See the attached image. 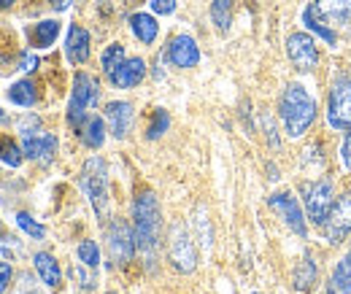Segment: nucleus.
Here are the masks:
<instances>
[{
    "label": "nucleus",
    "mask_w": 351,
    "mask_h": 294,
    "mask_svg": "<svg viewBox=\"0 0 351 294\" xmlns=\"http://www.w3.org/2000/svg\"><path fill=\"white\" fill-rule=\"evenodd\" d=\"M73 275H76V278H82V286H84V289H92V278H89L82 267H79V270H73Z\"/></svg>",
    "instance_id": "nucleus-37"
},
{
    "label": "nucleus",
    "mask_w": 351,
    "mask_h": 294,
    "mask_svg": "<svg viewBox=\"0 0 351 294\" xmlns=\"http://www.w3.org/2000/svg\"><path fill=\"white\" fill-rule=\"evenodd\" d=\"M79 138H82V143L89 146V149H100L103 140H106V122L100 117L84 119V125L79 127Z\"/></svg>",
    "instance_id": "nucleus-22"
},
{
    "label": "nucleus",
    "mask_w": 351,
    "mask_h": 294,
    "mask_svg": "<svg viewBox=\"0 0 351 294\" xmlns=\"http://www.w3.org/2000/svg\"><path fill=\"white\" fill-rule=\"evenodd\" d=\"M106 119H108L114 138H128V132L132 130L135 111H132V106L128 100H114V103L106 106Z\"/></svg>",
    "instance_id": "nucleus-14"
},
{
    "label": "nucleus",
    "mask_w": 351,
    "mask_h": 294,
    "mask_svg": "<svg viewBox=\"0 0 351 294\" xmlns=\"http://www.w3.org/2000/svg\"><path fill=\"white\" fill-rule=\"evenodd\" d=\"M30 294H41V292H30Z\"/></svg>",
    "instance_id": "nucleus-41"
},
{
    "label": "nucleus",
    "mask_w": 351,
    "mask_h": 294,
    "mask_svg": "<svg viewBox=\"0 0 351 294\" xmlns=\"http://www.w3.org/2000/svg\"><path fill=\"white\" fill-rule=\"evenodd\" d=\"M33 262H36V270H38L41 281H44L49 289H57V286H60V281H62V273H60L57 259H54L51 254L38 252L36 256H33Z\"/></svg>",
    "instance_id": "nucleus-20"
},
{
    "label": "nucleus",
    "mask_w": 351,
    "mask_h": 294,
    "mask_svg": "<svg viewBox=\"0 0 351 294\" xmlns=\"http://www.w3.org/2000/svg\"><path fill=\"white\" fill-rule=\"evenodd\" d=\"M267 206L273 213H278L281 216V221L295 232V235H300V238H308V219L303 208H300V203L289 195V192H276V195H270V200H267Z\"/></svg>",
    "instance_id": "nucleus-9"
},
{
    "label": "nucleus",
    "mask_w": 351,
    "mask_h": 294,
    "mask_svg": "<svg viewBox=\"0 0 351 294\" xmlns=\"http://www.w3.org/2000/svg\"><path fill=\"white\" fill-rule=\"evenodd\" d=\"M300 197H303V208H306L308 221L324 227L330 210L335 206V184L330 178L303 181L300 184Z\"/></svg>",
    "instance_id": "nucleus-3"
},
{
    "label": "nucleus",
    "mask_w": 351,
    "mask_h": 294,
    "mask_svg": "<svg viewBox=\"0 0 351 294\" xmlns=\"http://www.w3.org/2000/svg\"><path fill=\"white\" fill-rule=\"evenodd\" d=\"M11 275H14L11 265H8V262H0V294L8 289V284H11Z\"/></svg>",
    "instance_id": "nucleus-35"
},
{
    "label": "nucleus",
    "mask_w": 351,
    "mask_h": 294,
    "mask_svg": "<svg viewBox=\"0 0 351 294\" xmlns=\"http://www.w3.org/2000/svg\"><path fill=\"white\" fill-rule=\"evenodd\" d=\"M303 14L313 16L330 30L351 27V0H313Z\"/></svg>",
    "instance_id": "nucleus-7"
},
{
    "label": "nucleus",
    "mask_w": 351,
    "mask_h": 294,
    "mask_svg": "<svg viewBox=\"0 0 351 294\" xmlns=\"http://www.w3.org/2000/svg\"><path fill=\"white\" fill-rule=\"evenodd\" d=\"M22 157H25V151H22L14 140L0 138V160H3L8 168H19V165H22Z\"/></svg>",
    "instance_id": "nucleus-27"
},
{
    "label": "nucleus",
    "mask_w": 351,
    "mask_h": 294,
    "mask_svg": "<svg viewBox=\"0 0 351 294\" xmlns=\"http://www.w3.org/2000/svg\"><path fill=\"white\" fill-rule=\"evenodd\" d=\"M303 22L308 25V30H313V33H316L322 41H327L330 46H335V43H338V33H335V30H330V27H324V25H322V22H316L313 16L303 14Z\"/></svg>",
    "instance_id": "nucleus-31"
},
{
    "label": "nucleus",
    "mask_w": 351,
    "mask_h": 294,
    "mask_svg": "<svg viewBox=\"0 0 351 294\" xmlns=\"http://www.w3.org/2000/svg\"><path fill=\"white\" fill-rule=\"evenodd\" d=\"M152 11L160 16H168L176 11V0H152Z\"/></svg>",
    "instance_id": "nucleus-32"
},
{
    "label": "nucleus",
    "mask_w": 351,
    "mask_h": 294,
    "mask_svg": "<svg viewBox=\"0 0 351 294\" xmlns=\"http://www.w3.org/2000/svg\"><path fill=\"white\" fill-rule=\"evenodd\" d=\"M76 254H79V262H82L84 267H92V270H95V267L100 265V249H97L95 241H82Z\"/></svg>",
    "instance_id": "nucleus-29"
},
{
    "label": "nucleus",
    "mask_w": 351,
    "mask_h": 294,
    "mask_svg": "<svg viewBox=\"0 0 351 294\" xmlns=\"http://www.w3.org/2000/svg\"><path fill=\"white\" fill-rule=\"evenodd\" d=\"M0 122H5V114H3V108H0Z\"/></svg>",
    "instance_id": "nucleus-40"
},
{
    "label": "nucleus",
    "mask_w": 351,
    "mask_h": 294,
    "mask_svg": "<svg viewBox=\"0 0 351 294\" xmlns=\"http://www.w3.org/2000/svg\"><path fill=\"white\" fill-rule=\"evenodd\" d=\"M327 122L332 130H351V73H341L327 97Z\"/></svg>",
    "instance_id": "nucleus-5"
},
{
    "label": "nucleus",
    "mask_w": 351,
    "mask_h": 294,
    "mask_svg": "<svg viewBox=\"0 0 351 294\" xmlns=\"http://www.w3.org/2000/svg\"><path fill=\"white\" fill-rule=\"evenodd\" d=\"M125 60H128V57H125V46H122V43H111V46L103 51V57H100L103 73H106V76H111V73H114Z\"/></svg>",
    "instance_id": "nucleus-26"
},
{
    "label": "nucleus",
    "mask_w": 351,
    "mask_h": 294,
    "mask_svg": "<svg viewBox=\"0 0 351 294\" xmlns=\"http://www.w3.org/2000/svg\"><path fill=\"white\" fill-rule=\"evenodd\" d=\"M330 294H351V252L332 267Z\"/></svg>",
    "instance_id": "nucleus-21"
},
{
    "label": "nucleus",
    "mask_w": 351,
    "mask_h": 294,
    "mask_svg": "<svg viewBox=\"0 0 351 294\" xmlns=\"http://www.w3.org/2000/svg\"><path fill=\"white\" fill-rule=\"evenodd\" d=\"M130 27H132V36L138 38L141 43H154L157 38V33H160V25H157V19L152 16V14H143V11H138V14H132L130 16Z\"/></svg>",
    "instance_id": "nucleus-18"
},
{
    "label": "nucleus",
    "mask_w": 351,
    "mask_h": 294,
    "mask_svg": "<svg viewBox=\"0 0 351 294\" xmlns=\"http://www.w3.org/2000/svg\"><path fill=\"white\" fill-rule=\"evenodd\" d=\"M341 162L346 170H351V130H346V138H343V146H341Z\"/></svg>",
    "instance_id": "nucleus-34"
},
{
    "label": "nucleus",
    "mask_w": 351,
    "mask_h": 294,
    "mask_svg": "<svg viewBox=\"0 0 351 294\" xmlns=\"http://www.w3.org/2000/svg\"><path fill=\"white\" fill-rule=\"evenodd\" d=\"M22 151L25 157L30 160H38V162H49L57 151V138L51 132L46 135H25V143H22Z\"/></svg>",
    "instance_id": "nucleus-16"
},
{
    "label": "nucleus",
    "mask_w": 351,
    "mask_h": 294,
    "mask_svg": "<svg viewBox=\"0 0 351 294\" xmlns=\"http://www.w3.org/2000/svg\"><path fill=\"white\" fill-rule=\"evenodd\" d=\"M351 232V192L338 197L335 206L330 210L327 221H324V241L338 246L346 241V235Z\"/></svg>",
    "instance_id": "nucleus-10"
},
{
    "label": "nucleus",
    "mask_w": 351,
    "mask_h": 294,
    "mask_svg": "<svg viewBox=\"0 0 351 294\" xmlns=\"http://www.w3.org/2000/svg\"><path fill=\"white\" fill-rule=\"evenodd\" d=\"M16 224L30 235V238H36V241H41L46 235V230H44V224H38L30 213H16Z\"/></svg>",
    "instance_id": "nucleus-30"
},
{
    "label": "nucleus",
    "mask_w": 351,
    "mask_h": 294,
    "mask_svg": "<svg viewBox=\"0 0 351 294\" xmlns=\"http://www.w3.org/2000/svg\"><path fill=\"white\" fill-rule=\"evenodd\" d=\"M165 57L176 68H195L200 62V49H197L192 36H176L173 41L168 43Z\"/></svg>",
    "instance_id": "nucleus-13"
},
{
    "label": "nucleus",
    "mask_w": 351,
    "mask_h": 294,
    "mask_svg": "<svg viewBox=\"0 0 351 294\" xmlns=\"http://www.w3.org/2000/svg\"><path fill=\"white\" fill-rule=\"evenodd\" d=\"M168 127H171V117H168V111H165V108H154L152 122H149V130H146V138H149V140H157Z\"/></svg>",
    "instance_id": "nucleus-28"
},
{
    "label": "nucleus",
    "mask_w": 351,
    "mask_h": 294,
    "mask_svg": "<svg viewBox=\"0 0 351 294\" xmlns=\"http://www.w3.org/2000/svg\"><path fill=\"white\" fill-rule=\"evenodd\" d=\"M36 68H38V57L25 51V54H22V65H19V71H25V73H33Z\"/></svg>",
    "instance_id": "nucleus-36"
},
{
    "label": "nucleus",
    "mask_w": 351,
    "mask_h": 294,
    "mask_svg": "<svg viewBox=\"0 0 351 294\" xmlns=\"http://www.w3.org/2000/svg\"><path fill=\"white\" fill-rule=\"evenodd\" d=\"M316 278H319V267H316L313 256L306 254V256L298 262L295 273H292V286H295L298 292H308V289L316 284Z\"/></svg>",
    "instance_id": "nucleus-19"
},
{
    "label": "nucleus",
    "mask_w": 351,
    "mask_h": 294,
    "mask_svg": "<svg viewBox=\"0 0 351 294\" xmlns=\"http://www.w3.org/2000/svg\"><path fill=\"white\" fill-rule=\"evenodd\" d=\"M108 252H111L114 265H128V262H132L135 238H132L130 227L125 221H114L108 227Z\"/></svg>",
    "instance_id": "nucleus-12"
},
{
    "label": "nucleus",
    "mask_w": 351,
    "mask_h": 294,
    "mask_svg": "<svg viewBox=\"0 0 351 294\" xmlns=\"http://www.w3.org/2000/svg\"><path fill=\"white\" fill-rule=\"evenodd\" d=\"M100 97V86L97 82L89 76V73H76L73 79V95H71V103H68V125L73 130L84 125V117H87V108L95 106Z\"/></svg>",
    "instance_id": "nucleus-6"
},
{
    "label": "nucleus",
    "mask_w": 351,
    "mask_h": 294,
    "mask_svg": "<svg viewBox=\"0 0 351 294\" xmlns=\"http://www.w3.org/2000/svg\"><path fill=\"white\" fill-rule=\"evenodd\" d=\"M106 294H117V292H106Z\"/></svg>",
    "instance_id": "nucleus-42"
},
{
    "label": "nucleus",
    "mask_w": 351,
    "mask_h": 294,
    "mask_svg": "<svg viewBox=\"0 0 351 294\" xmlns=\"http://www.w3.org/2000/svg\"><path fill=\"white\" fill-rule=\"evenodd\" d=\"M82 189L92 203V208L97 213V219L106 216L108 210V170L100 157H89L82 170Z\"/></svg>",
    "instance_id": "nucleus-4"
},
{
    "label": "nucleus",
    "mask_w": 351,
    "mask_h": 294,
    "mask_svg": "<svg viewBox=\"0 0 351 294\" xmlns=\"http://www.w3.org/2000/svg\"><path fill=\"white\" fill-rule=\"evenodd\" d=\"M16 127H19V132H25V135H33V132L41 127V119H38V117H22Z\"/></svg>",
    "instance_id": "nucleus-33"
},
{
    "label": "nucleus",
    "mask_w": 351,
    "mask_h": 294,
    "mask_svg": "<svg viewBox=\"0 0 351 294\" xmlns=\"http://www.w3.org/2000/svg\"><path fill=\"white\" fill-rule=\"evenodd\" d=\"M57 36H60V22H54V19H46V22H38L33 30H30V38L36 46H51V43L57 41Z\"/></svg>",
    "instance_id": "nucleus-24"
},
{
    "label": "nucleus",
    "mask_w": 351,
    "mask_h": 294,
    "mask_svg": "<svg viewBox=\"0 0 351 294\" xmlns=\"http://www.w3.org/2000/svg\"><path fill=\"white\" fill-rule=\"evenodd\" d=\"M287 57L300 73H311L319 65V43L308 33H292L287 38Z\"/></svg>",
    "instance_id": "nucleus-8"
},
{
    "label": "nucleus",
    "mask_w": 351,
    "mask_h": 294,
    "mask_svg": "<svg viewBox=\"0 0 351 294\" xmlns=\"http://www.w3.org/2000/svg\"><path fill=\"white\" fill-rule=\"evenodd\" d=\"M168 254H171V262L178 273H192L195 265H197V252H195V243L192 238L186 235V230L181 224H176L171 230V246H168Z\"/></svg>",
    "instance_id": "nucleus-11"
},
{
    "label": "nucleus",
    "mask_w": 351,
    "mask_h": 294,
    "mask_svg": "<svg viewBox=\"0 0 351 294\" xmlns=\"http://www.w3.org/2000/svg\"><path fill=\"white\" fill-rule=\"evenodd\" d=\"M65 57L73 65H82L89 60V33L79 25H71L68 30V41H65Z\"/></svg>",
    "instance_id": "nucleus-17"
},
{
    "label": "nucleus",
    "mask_w": 351,
    "mask_h": 294,
    "mask_svg": "<svg viewBox=\"0 0 351 294\" xmlns=\"http://www.w3.org/2000/svg\"><path fill=\"white\" fill-rule=\"evenodd\" d=\"M211 19L219 33H227L232 25V0H214L211 3Z\"/></svg>",
    "instance_id": "nucleus-25"
},
{
    "label": "nucleus",
    "mask_w": 351,
    "mask_h": 294,
    "mask_svg": "<svg viewBox=\"0 0 351 294\" xmlns=\"http://www.w3.org/2000/svg\"><path fill=\"white\" fill-rule=\"evenodd\" d=\"M160 232H162L160 203L154 192L146 189L135 197V206H132V238H135V249L149 259V265L154 262V254L160 246Z\"/></svg>",
    "instance_id": "nucleus-1"
},
{
    "label": "nucleus",
    "mask_w": 351,
    "mask_h": 294,
    "mask_svg": "<svg viewBox=\"0 0 351 294\" xmlns=\"http://www.w3.org/2000/svg\"><path fill=\"white\" fill-rule=\"evenodd\" d=\"M68 5H71V0H57V3H54V8H57V11H65Z\"/></svg>",
    "instance_id": "nucleus-38"
},
{
    "label": "nucleus",
    "mask_w": 351,
    "mask_h": 294,
    "mask_svg": "<svg viewBox=\"0 0 351 294\" xmlns=\"http://www.w3.org/2000/svg\"><path fill=\"white\" fill-rule=\"evenodd\" d=\"M16 0H0V8H11Z\"/></svg>",
    "instance_id": "nucleus-39"
},
{
    "label": "nucleus",
    "mask_w": 351,
    "mask_h": 294,
    "mask_svg": "<svg viewBox=\"0 0 351 294\" xmlns=\"http://www.w3.org/2000/svg\"><path fill=\"white\" fill-rule=\"evenodd\" d=\"M143 76H146V62L141 57H130L108 79H111V84L119 86V89H132V86H138L143 82Z\"/></svg>",
    "instance_id": "nucleus-15"
},
{
    "label": "nucleus",
    "mask_w": 351,
    "mask_h": 294,
    "mask_svg": "<svg viewBox=\"0 0 351 294\" xmlns=\"http://www.w3.org/2000/svg\"><path fill=\"white\" fill-rule=\"evenodd\" d=\"M8 100L11 103H16V106H22V108H30V106H36V100H38V92H36V84L33 82H16V84L8 89Z\"/></svg>",
    "instance_id": "nucleus-23"
},
{
    "label": "nucleus",
    "mask_w": 351,
    "mask_h": 294,
    "mask_svg": "<svg viewBox=\"0 0 351 294\" xmlns=\"http://www.w3.org/2000/svg\"><path fill=\"white\" fill-rule=\"evenodd\" d=\"M316 114H319V106H316V97L308 92L303 84H289L281 95V103H278V117L284 122V132L289 138H303L311 125L316 122Z\"/></svg>",
    "instance_id": "nucleus-2"
}]
</instances>
